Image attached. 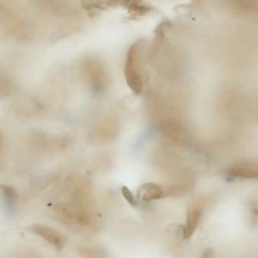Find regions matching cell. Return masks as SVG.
I'll return each mask as SVG.
<instances>
[{"label": "cell", "instance_id": "obj_1", "mask_svg": "<svg viewBox=\"0 0 258 258\" xmlns=\"http://www.w3.org/2000/svg\"><path fill=\"white\" fill-rule=\"evenodd\" d=\"M32 230L33 233H36L58 249H61L66 244V239L64 236L57 230L51 228L48 226L36 224L32 227Z\"/></svg>", "mask_w": 258, "mask_h": 258}, {"label": "cell", "instance_id": "obj_2", "mask_svg": "<svg viewBox=\"0 0 258 258\" xmlns=\"http://www.w3.org/2000/svg\"><path fill=\"white\" fill-rule=\"evenodd\" d=\"M204 204L203 201H197L189 207L185 227L184 236L186 239L190 237L197 230L201 219Z\"/></svg>", "mask_w": 258, "mask_h": 258}, {"label": "cell", "instance_id": "obj_3", "mask_svg": "<svg viewBox=\"0 0 258 258\" xmlns=\"http://www.w3.org/2000/svg\"><path fill=\"white\" fill-rule=\"evenodd\" d=\"M229 174L236 178L258 179V164H239L230 168Z\"/></svg>", "mask_w": 258, "mask_h": 258}, {"label": "cell", "instance_id": "obj_4", "mask_svg": "<svg viewBox=\"0 0 258 258\" xmlns=\"http://www.w3.org/2000/svg\"><path fill=\"white\" fill-rule=\"evenodd\" d=\"M138 196L142 201H151L165 197V192L161 186L155 183H146L140 187Z\"/></svg>", "mask_w": 258, "mask_h": 258}, {"label": "cell", "instance_id": "obj_5", "mask_svg": "<svg viewBox=\"0 0 258 258\" xmlns=\"http://www.w3.org/2000/svg\"><path fill=\"white\" fill-rule=\"evenodd\" d=\"M121 192H122V195L125 197V200L128 201V204H130L132 206L137 205L136 199H135V196H134L133 194L128 188H127L126 186H122Z\"/></svg>", "mask_w": 258, "mask_h": 258}]
</instances>
